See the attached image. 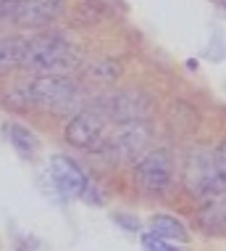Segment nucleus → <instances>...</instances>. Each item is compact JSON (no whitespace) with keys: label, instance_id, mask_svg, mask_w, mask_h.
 Returning a JSON list of instances; mask_svg holds the SVG:
<instances>
[{"label":"nucleus","instance_id":"obj_7","mask_svg":"<svg viewBox=\"0 0 226 251\" xmlns=\"http://www.w3.org/2000/svg\"><path fill=\"white\" fill-rule=\"evenodd\" d=\"M66 8V0H19L16 11L11 13V22L19 29H42L58 22Z\"/></svg>","mask_w":226,"mask_h":251},{"label":"nucleus","instance_id":"obj_2","mask_svg":"<svg viewBox=\"0 0 226 251\" xmlns=\"http://www.w3.org/2000/svg\"><path fill=\"white\" fill-rule=\"evenodd\" d=\"M77 64V50L61 35H40L26 40V56L21 69L34 74H63Z\"/></svg>","mask_w":226,"mask_h":251},{"label":"nucleus","instance_id":"obj_8","mask_svg":"<svg viewBox=\"0 0 226 251\" xmlns=\"http://www.w3.org/2000/svg\"><path fill=\"white\" fill-rule=\"evenodd\" d=\"M50 177L63 196H82L87 188V177L82 172V167L71 156H63V153L50 159Z\"/></svg>","mask_w":226,"mask_h":251},{"label":"nucleus","instance_id":"obj_13","mask_svg":"<svg viewBox=\"0 0 226 251\" xmlns=\"http://www.w3.org/2000/svg\"><path fill=\"white\" fill-rule=\"evenodd\" d=\"M213 169H216V177H213V188H210L208 199H213V196H218L221 191H226V140L218 143V148L213 151Z\"/></svg>","mask_w":226,"mask_h":251},{"label":"nucleus","instance_id":"obj_4","mask_svg":"<svg viewBox=\"0 0 226 251\" xmlns=\"http://www.w3.org/2000/svg\"><path fill=\"white\" fill-rule=\"evenodd\" d=\"M98 151H111L113 159L119 161H140L142 156L150 151V130L145 122L132 119L116 130L111 138L103 140Z\"/></svg>","mask_w":226,"mask_h":251},{"label":"nucleus","instance_id":"obj_3","mask_svg":"<svg viewBox=\"0 0 226 251\" xmlns=\"http://www.w3.org/2000/svg\"><path fill=\"white\" fill-rule=\"evenodd\" d=\"M137 185L147 196H163L174 180V161L166 148H150L134 167Z\"/></svg>","mask_w":226,"mask_h":251},{"label":"nucleus","instance_id":"obj_10","mask_svg":"<svg viewBox=\"0 0 226 251\" xmlns=\"http://www.w3.org/2000/svg\"><path fill=\"white\" fill-rule=\"evenodd\" d=\"M26 40L19 37H0V74H8L24 66Z\"/></svg>","mask_w":226,"mask_h":251},{"label":"nucleus","instance_id":"obj_11","mask_svg":"<svg viewBox=\"0 0 226 251\" xmlns=\"http://www.w3.org/2000/svg\"><path fill=\"white\" fill-rule=\"evenodd\" d=\"M150 233L158 235L163 241H179V243H184L189 238L187 227L179 220H174L171 214H153L150 217Z\"/></svg>","mask_w":226,"mask_h":251},{"label":"nucleus","instance_id":"obj_5","mask_svg":"<svg viewBox=\"0 0 226 251\" xmlns=\"http://www.w3.org/2000/svg\"><path fill=\"white\" fill-rule=\"evenodd\" d=\"M63 138L68 146L79 151H98L105 140V119L98 108H84L77 111L63 127Z\"/></svg>","mask_w":226,"mask_h":251},{"label":"nucleus","instance_id":"obj_6","mask_svg":"<svg viewBox=\"0 0 226 251\" xmlns=\"http://www.w3.org/2000/svg\"><path fill=\"white\" fill-rule=\"evenodd\" d=\"M213 151L192 148L187 153V161H184V188L189 191V196L205 201L210 196V188H213Z\"/></svg>","mask_w":226,"mask_h":251},{"label":"nucleus","instance_id":"obj_14","mask_svg":"<svg viewBox=\"0 0 226 251\" xmlns=\"http://www.w3.org/2000/svg\"><path fill=\"white\" fill-rule=\"evenodd\" d=\"M142 249L145 251H179L176 246H171L168 241H163V238H158V235H153V233L142 235Z\"/></svg>","mask_w":226,"mask_h":251},{"label":"nucleus","instance_id":"obj_1","mask_svg":"<svg viewBox=\"0 0 226 251\" xmlns=\"http://www.w3.org/2000/svg\"><path fill=\"white\" fill-rule=\"evenodd\" d=\"M29 87V106L37 111L50 114H71L82 106V90L74 79L63 74H37Z\"/></svg>","mask_w":226,"mask_h":251},{"label":"nucleus","instance_id":"obj_9","mask_svg":"<svg viewBox=\"0 0 226 251\" xmlns=\"http://www.w3.org/2000/svg\"><path fill=\"white\" fill-rule=\"evenodd\" d=\"M200 227L208 230V233H224L226 230V191H221L208 201H203Z\"/></svg>","mask_w":226,"mask_h":251},{"label":"nucleus","instance_id":"obj_16","mask_svg":"<svg viewBox=\"0 0 226 251\" xmlns=\"http://www.w3.org/2000/svg\"><path fill=\"white\" fill-rule=\"evenodd\" d=\"M218 3H221V8H224V11H226V0H218Z\"/></svg>","mask_w":226,"mask_h":251},{"label":"nucleus","instance_id":"obj_12","mask_svg":"<svg viewBox=\"0 0 226 251\" xmlns=\"http://www.w3.org/2000/svg\"><path fill=\"white\" fill-rule=\"evenodd\" d=\"M5 135H8L11 146L16 148L24 159H32V156L37 153L40 143H37V138H34V132L29 130V127L19 125V122H8V125H5Z\"/></svg>","mask_w":226,"mask_h":251},{"label":"nucleus","instance_id":"obj_15","mask_svg":"<svg viewBox=\"0 0 226 251\" xmlns=\"http://www.w3.org/2000/svg\"><path fill=\"white\" fill-rule=\"evenodd\" d=\"M16 5H19V0H0V22L8 19L11 13L16 11Z\"/></svg>","mask_w":226,"mask_h":251}]
</instances>
